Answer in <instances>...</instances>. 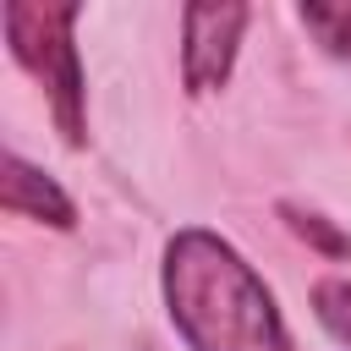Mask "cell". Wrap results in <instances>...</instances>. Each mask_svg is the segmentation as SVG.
Instances as JSON below:
<instances>
[{
	"label": "cell",
	"mask_w": 351,
	"mask_h": 351,
	"mask_svg": "<svg viewBox=\"0 0 351 351\" xmlns=\"http://www.w3.org/2000/svg\"><path fill=\"white\" fill-rule=\"evenodd\" d=\"M159 280L186 351H291L274 291L225 236L203 225L176 230Z\"/></svg>",
	"instance_id": "1"
},
{
	"label": "cell",
	"mask_w": 351,
	"mask_h": 351,
	"mask_svg": "<svg viewBox=\"0 0 351 351\" xmlns=\"http://www.w3.org/2000/svg\"><path fill=\"white\" fill-rule=\"evenodd\" d=\"M77 5H44V0H11L5 5V44L11 60L44 88L49 115L71 148L88 137V88H82V60L71 44Z\"/></svg>",
	"instance_id": "2"
},
{
	"label": "cell",
	"mask_w": 351,
	"mask_h": 351,
	"mask_svg": "<svg viewBox=\"0 0 351 351\" xmlns=\"http://www.w3.org/2000/svg\"><path fill=\"white\" fill-rule=\"evenodd\" d=\"M247 16H252L247 5H192V11H181V82H186V93L225 88Z\"/></svg>",
	"instance_id": "3"
},
{
	"label": "cell",
	"mask_w": 351,
	"mask_h": 351,
	"mask_svg": "<svg viewBox=\"0 0 351 351\" xmlns=\"http://www.w3.org/2000/svg\"><path fill=\"white\" fill-rule=\"evenodd\" d=\"M0 203H5V214H16V219H38V225H55V230H71V225H77L71 197H66L44 170H33L22 154H5Z\"/></svg>",
	"instance_id": "4"
},
{
	"label": "cell",
	"mask_w": 351,
	"mask_h": 351,
	"mask_svg": "<svg viewBox=\"0 0 351 351\" xmlns=\"http://www.w3.org/2000/svg\"><path fill=\"white\" fill-rule=\"evenodd\" d=\"M302 27H307L329 55H340V60L351 55V5H318V0H313V5H302Z\"/></svg>",
	"instance_id": "5"
},
{
	"label": "cell",
	"mask_w": 351,
	"mask_h": 351,
	"mask_svg": "<svg viewBox=\"0 0 351 351\" xmlns=\"http://www.w3.org/2000/svg\"><path fill=\"white\" fill-rule=\"evenodd\" d=\"M313 313H318V324L351 351V280H324V285L313 291Z\"/></svg>",
	"instance_id": "6"
},
{
	"label": "cell",
	"mask_w": 351,
	"mask_h": 351,
	"mask_svg": "<svg viewBox=\"0 0 351 351\" xmlns=\"http://www.w3.org/2000/svg\"><path fill=\"white\" fill-rule=\"evenodd\" d=\"M285 219H291V230H296L302 241H318L324 252H351V241H346L340 230H329V225H324V214H302V208H285Z\"/></svg>",
	"instance_id": "7"
}]
</instances>
